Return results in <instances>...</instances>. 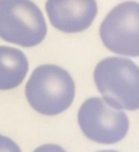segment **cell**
<instances>
[{"label": "cell", "instance_id": "cell-1", "mask_svg": "<svg viewBox=\"0 0 139 152\" xmlns=\"http://www.w3.org/2000/svg\"><path fill=\"white\" fill-rule=\"evenodd\" d=\"M30 106L38 113L54 116L68 109L74 99L71 74L55 65H42L32 71L25 88Z\"/></svg>", "mask_w": 139, "mask_h": 152}, {"label": "cell", "instance_id": "cell-2", "mask_svg": "<svg viewBox=\"0 0 139 152\" xmlns=\"http://www.w3.org/2000/svg\"><path fill=\"white\" fill-rule=\"evenodd\" d=\"M138 72V66L132 60L122 57H108L96 65L93 78L103 100L111 107L137 110Z\"/></svg>", "mask_w": 139, "mask_h": 152}, {"label": "cell", "instance_id": "cell-3", "mask_svg": "<svg viewBox=\"0 0 139 152\" xmlns=\"http://www.w3.org/2000/svg\"><path fill=\"white\" fill-rule=\"evenodd\" d=\"M47 34L40 9L31 0H0V38L24 48L39 45Z\"/></svg>", "mask_w": 139, "mask_h": 152}, {"label": "cell", "instance_id": "cell-4", "mask_svg": "<svg viewBox=\"0 0 139 152\" xmlns=\"http://www.w3.org/2000/svg\"><path fill=\"white\" fill-rule=\"evenodd\" d=\"M78 124L88 139L104 145L123 140L130 126L125 112L99 97H90L82 104L78 110Z\"/></svg>", "mask_w": 139, "mask_h": 152}, {"label": "cell", "instance_id": "cell-5", "mask_svg": "<svg viewBox=\"0 0 139 152\" xmlns=\"http://www.w3.org/2000/svg\"><path fill=\"white\" fill-rule=\"evenodd\" d=\"M139 6L126 1L114 7L100 25L99 34L104 46L114 53L137 57Z\"/></svg>", "mask_w": 139, "mask_h": 152}, {"label": "cell", "instance_id": "cell-6", "mask_svg": "<svg viewBox=\"0 0 139 152\" xmlns=\"http://www.w3.org/2000/svg\"><path fill=\"white\" fill-rule=\"evenodd\" d=\"M46 12L55 28L66 33L83 31L97 14L95 0H47Z\"/></svg>", "mask_w": 139, "mask_h": 152}, {"label": "cell", "instance_id": "cell-7", "mask_svg": "<svg viewBox=\"0 0 139 152\" xmlns=\"http://www.w3.org/2000/svg\"><path fill=\"white\" fill-rule=\"evenodd\" d=\"M29 62L20 50L0 46V90L17 88L25 79Z\"/></svg>", "mask_w": 139, "mask_h": 152}, {"label": "cell", "instance_id": "cell-8", "mask_svg": "<svg viewBox=\"0 0 139 152\" xmlns=\"http://www.w3.org/2000/svg\"><path fill=\"white\" fill-rule=\"evenodd\" d=\"M0 152H21V149L9 137L0 135Z\"/></svg>", "mask_w": 139, "mask_h": 152}, {"label": "cell", "instance_id": "cell-9", "mask_svg": "<svg viewBox=\"0 0 139 152\" xmlns=\"http://www.w3.org/2000/svg\"><path fill=\"white\" fill-rule=\"evenodd\" d=\"M33 152H66V150L57 145L48 144L37 147Z\"/></svg>", "mask_w": 139, "mask_h": 152}, {"label": "cell", "instance_id": "cell-10", "mask_svg": "<svg viewBox=\"0 0 139 152\" xmlns=\"http://www.w3.org/2000/svg\"><path fill=\"white\" fill-rule=\"evenodd\" d=\"M97 152H117L115 150H103V151H97Z\"/></svg>", "mask_w": 139, "mask_h": 152}]
</instances>
